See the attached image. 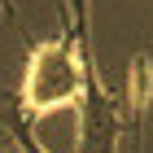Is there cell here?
<instances>
[{
  "label": "cell",
  "mask_w": 153,
  "mask_h": 153,
  "mask_svg": "<svg viewBox=\"0 0 153 153\" xmlns=\"http://www.w3.org/2000/svg\"><path fill=\"white\" fill-rule=\"evenodd\" d=\"M83 92V66H79V35L70 31V13H61V35L26 44V79H22V105L35 114L74 105Z\"/></svg>",
  "instance_id": "cell-1"
},
{
  "label": "cell",
  "mask_w": 153,
  "mask_h": 153,
  "mask_svg": "<svg viewBox=\"0 0 153 153\" xmlns=\"http://www.w3.org/2000/svg\"><path fill=\"white\" fill-rule=\"evenodd\" d=\"M74 35H79V66H83V92L74 101L79 105V153H118L123 118H118V101L105 92L96 57H92V18H88V4L74 9Z\"/></svg>",
  "instance_id": "cell-2"
},
{
  "label": "cell",
  "mask_w": 153,
  "mask_h": 153,
  "mask_svg": "<svg viewBox=\"0 0 153 153\" xmlns=\"http://www.w3.org/2000/svg\"><path fill=\"white\" fill-rule=\"evenodd\" d=\"M0 131H4L9 140H18L22 153H48L44 144L35 140V118H31V109L22 105L18 92H0Z\"/></svg>",
  "instance_id": "cell-3"
},
{
  "label": "cell",
  "mask_w": 153,
  "mask_h": 153,
  "mask_svg": "<svg viewBox=\"0 0 153 153\" xmlns=\"http://www.w3.org/2000/svg\"><path fill=\"white\" fill-rule=\"evenodd\" d=\"M0 13H4V18H13V9H9V0H0Z\"/></svg>",
  "instance_id": "cell-4"
}]
</instances>
